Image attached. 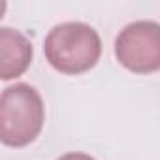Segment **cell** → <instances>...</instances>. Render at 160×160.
<instances>
[{"label":"cell","instance_id":"6da1fadb","mask_svg":"<svg viewBox=\"0 0 160 160\" xmlns=\"http://www.w3.org/2000/svg\"><path fill=\"white\" fill-rule=\"evenodd\" d=\"M47 62L60 73L79 75L96 66L102 55L98 32L79 21H68L53 27L43 40Z\"/></svg>","mask_w":160,"mask_h":160},{"label":"cell","instance_id":"7a4b0ae2","mask_svg":"<svg viewBox=\"0 0 160 160\" xmlns=\"http://www.w3.org/2000/svg\"><path fill=\"white\" fill-rule=\"evenodd\" d=\"M45 108L40 92L28 83L6 87L0 96V139L6 147H27L42 132Z\"/></svg>","mask_w":160,"mask_h":160},{"label":"cell","instance_id":"3957f363","mask_svg":"<svg viewBox=\"0 0 160 160\" xmlns=\"http://www.w3.org/2000/svg\"><path fill=\"white\" fill-rule=\"evenodd\" d=\"M115 57L121 66L134 73L160 70V23L134 21L115 38Z\"/></svg>","mask_w":160,"mask_h":160},{"label":"cell","instance_id":"277c9868","mask_svg":"<svg viewBox=\"0 0 160 160\" xmlns=\"http://www.w3.org/2000/svg\"><path fill=\"white\" fill-rule=\"evenodd\" d=\"M32 43L30 40L10 27L0 28V77L4 81L23 75L32 62Z\"/></svg>","mask_w":160,"mask_h":160},{"label":"cell","instance_id":"5b68a950","mask_svg":"<svg viewBox=\"0 0 160 160\" xmlns=\"http://www.w3.org/2000/svg\"><path fill=\"white\" fill-rule=\"evenodd\" d=\"M57 160H96V158H92L91 154H85V152H66Z\"/></svg>","mask_w":160,"mask_h":160}]
</instances>
